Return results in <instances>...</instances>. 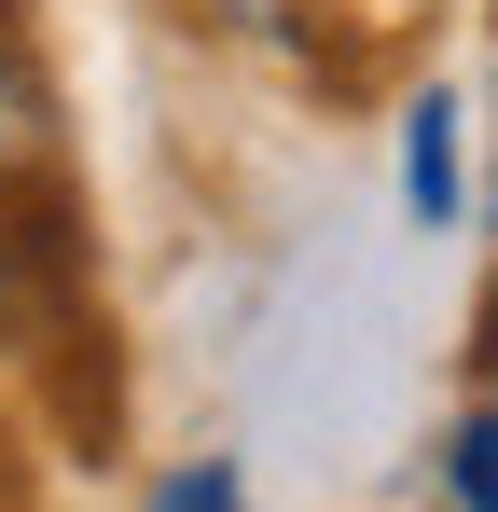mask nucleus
Returning <instances> with one entry per match:
<instances>
[{"label": "nucleus", "mask_w": 498, "mask_h": 512, "mask_svg": "<svg viewBox=\"0 0 498 512\" xmlns=\"http://www.w3.org/2000/svg\"><path fill=\"white\" fill-rule=\"evenodd\" d=\"M28 194H56V70H42L28 0H0V208Z\"/></svg>", "instance_id": "nucleus-1"}, {"label": "nucleus", "mask_w": 498, "mask_h": 512, "mask_svg": "<svg viewBox=\"0 0 498 512\" xmlns=\"http://www.w3.org/2000/svg\"><path fill=\"white\" fill-rule=\"evenodd\" d=\"M402 208L429 222V236L471 208V111H457V97H415L402 111Z\"/></svg>", "instance_id": "nucleus-2"}, {"label": "nucleus", "mask_w": 498, "mask_h": 512, "mask_svg": "<svg viewBox=\"0 0 498 512\" xmlns=\"http://www.w3.org/2000/svg\"><path fill=\"white\" fill-rule=\"evenodd\" d=\"M443 499H457V512H498V374L457 402V429H443Z\"/></svg>", "instance_id": "nucleus-3"}, {"label": "nucleus", "mask_w": 498, "mask_h": 512, "mask_svg": "<svg viewBox=\"0 0 498 512\" xmlns=\"http://www.w3.org/2000/svg\"><path fill=\"white\" fill-rule=\"evenodd\" d=\"M139 512H236V471H222V457H180V471H166Z\"/></svg>", "instance_id": "nucleus-4"}, {"label": "nucleus", "mask_w": 498, "mask_h": 512, "mask_svg": "<svg viewBox=\"0 0 498 512\" xmlns=\"http://www.w3.org/2000/svg\"><path fill=\"white\" fill-rule=\"evenodd\" d=\"M180 14H194V28H236V42H277L305 0H180Z\"/></svg>", "instance_id": "nucleus-5"}, {"label": "nucleus", "mask_w": 498, "mask_h": 512, "mask_svg": "<svg viewBox=\"0 0 498 512\" xmlns=\"http://www.w3.org/2000/svg\"><path fill=\"white\" fill-rule=\"evenodd\" d=\"M28 305H42V277H28V236H14V208H0V346L28 333Z\"/></svg>", "instance_id": "nucleus-6"}]
</instances>
